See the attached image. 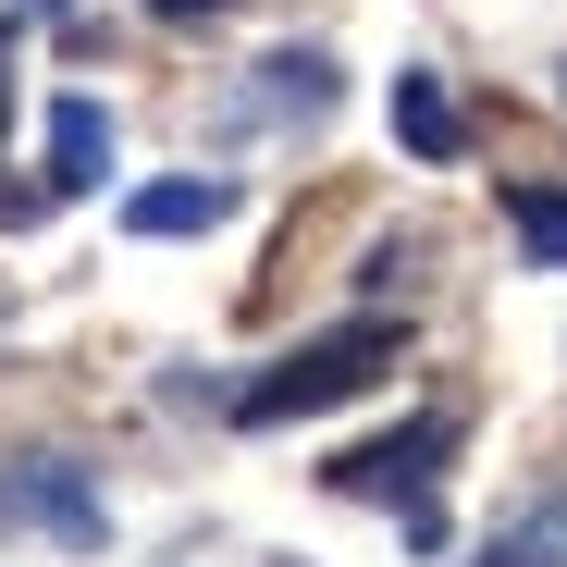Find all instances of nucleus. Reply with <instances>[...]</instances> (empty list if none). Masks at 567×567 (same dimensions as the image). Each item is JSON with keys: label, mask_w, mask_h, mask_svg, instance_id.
<instances>
[{"label": "nucleus", "mask_w": 567, "mask_h": 567, "mask_svg": "<svg viewBox=\"0 0 567 567\" xmlns=\"http://www.w3.org/2000/svg\"><path fill=\"white\" fill-rule=\"evenodd\" d=\"M395 346H408V321L358 309V321H333V333H309V346H284L259 383H235V420H247V432H284V420H309V408H346L370 370H395Z\"/></svg>", "instance_id": "obj_1"}, {"label": "nucleus", "mask_w": 567, "mask_h": 567, "mask_svg": "<svg viewBox=\"0 0 567 567\" xmlns=\"http://www.w3.org/2000/svg\"><path fill=\"white\" fill-rule=\"evenodd\" d=\"M444 456H456V408H420V420H395L383 444H346V456L321 468V494H346V506H395L408 543L444 555V506H432V468H444Z\"/></svg>", "instance_id": "obj_2"}, {"label": "nucleus", "mask_w": 567, "mask_h": 567, "mask_svg": "<svg viewBox=\"0 0 567 567\" xmlns=\"http://www.w3.org/2000/svg\"><path fill=\"white\" fill-rule=\"evenodd\" d=\"M0 530H50L74 555H100L112 543V506H100V482H86L74 456H13V468H0Z\"/></svg>", "instance_id": "obj_3"}, {"label": "nucleus", "mask_w": 567, "mask_h": 567, "mask_svg": "<svg viewBox=\"0 0 567 567\" xmlns=\"http://www.w3.org/2000/svg\"><path fill=\"white\" fill-rule=\"evenodd\" d=\"M210 223H235V185L223 173H161V185L124 198V235H210Z\"/></svg>", "instance_id": "obj_4"}, {"label": "nucleus", "mask_w": 567, "mask_h": 567, "mask_svg": "<svg viewBox=\"0 0 567 567\" xmlns=\"http://www.w3.org/2000/svg\"><path fill=\"white\" fill-rule=\"evenodd\" d=\"M112 173V112L100 100H50V198H86Z\"/></svg>", "instance_id": "obj_5"}, {"label": "nucleus", "mask_w": 567, "mask_h": 567, "mask_svg": "<svg viewBox=\"0 0 567 567\" xmlns=\"http://www.w3.org/2000/svg\"><path fill=\"white\" fill-rule=\"evenodd\" d=\"M395 136H408V161H456V148H468V136H456V100H444L420 62L395 74Z\"/></svg>", "instance_id": "obj_6"}, {"label": "nucleus", "mask_w": 567, "mask_h": 567, "mask_svg": "<svg viewBox=\"0 0 567 567\" xmlns=\"http://www.w3.org/2000/svg\"><path fill=\"white\" fill-rule=\"evenodd\" d=\"M259 112L321 124V112H333V62H321V50H271V62H259Z\"/></svg>", "instance_id": "obj_7"}, {"label": "nucleus", "mask_w": 567, "mask_h": 567, "mask_svg": "<svg viewBox=\"0 0 567 567\" xmlns=\"http://www.w3.org/2000/svg\"><path fill=\"white\" fill-rule=\"evenodd\" d=\"M506 223L530 271H567V185H506Z\"/></svg>", "instance_id": "obj_8"}, {"label": "nucleus", "mask_w": 567, "mask_h": 567, "mask_svg": "<svg viewBox=\"0 0 567 567\" xmlns=\"http://www.w3.org/2000/svg\"><path fill=\"white\" fill-rule=\"evenodd\" d=\"M482 567H567V494H555V506H530V518H518Z\"/></svg>", "instance_id": "obj_9"}, {"label": "nucleus", "mask_w": 567, "mask_h": 567, "mask_svg": "<svg viewBox=\"0 0 567 567\" xmlns=\"http://www.w3.org/2000/svg\"><path fill=\"white\" fill-rule=\"evenodd\" d=\"M161 25H210V13H235V0H148Z\"/></svg>", "instance_id": "obj_10"}, {"label": "nucleus", "mask_w": 567, "mask_h": 567, "mask_svg": "<svg viewBox=\"0 0 567 567\" xmlns=\"http://www.w3.org/2000/svg\"><path fill=\"white\" fill-rule=\"evenodd\" d=\"M0 112H13V86H0Z\"/></svg>", "instance_id": "obj_11"}, {"label": "nucleus", "mask_w": 567, "mask_h": 567, "mask_svg": "<svg viewBox=\"0 0 567 567\" xmlns=\"http://www.w3.org/2000/svg\"><path fill=\"white\" fill-rule=\"evenodd\" d=\"M38 13H62V0H38Z\"/></svg>", "instance_id": "obj_12"}]
</instances>
